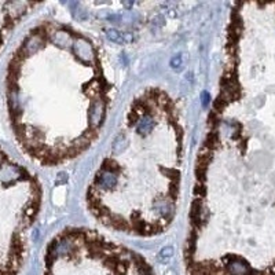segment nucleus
Masks as SVG:
<instances>
[{
	"instance_id": "20e7f679",
	"label": "nucleus",
	"mask_w": 275,
	"mask_h": 275,
	"mask_svg": "<svg viewBox=\"0 0 275 275\" xmlns=\"http://www.w3.org/2000/svg\"><path fill=\"white\" fill-rule=\"evenodd\" d=\"M60 275H154L143 263L117 254L95 256L68 267Z\"/></svg>"
},
{
	"instance_id": "39448f33",
	"label": "nucleus",
	"mask_w": 275,
	"mask_h": 275,
	"mask_svg": "<svg viewBox=\"0 0 275 275\" xmlns=\"http://www.w3.org/2000/svg\"><path fill=\"white\" fill-rule=\"evenodd\" d=\"M39 6L33 2H0V50L15 26Z\"/></svg>"
},
{
	"instance_id": "7ed1b4c3",
	"label": "nucleus",
	"mask_w": 275,
	"mask_h": 275,
	"mask_svg": "<svg viewBox=\"0 0 275 275\" xmlns=\"http://www.w3.org/2000/svg\"><path fill=\"white\" fill-rule=\"evenodd\" d=\"M42 200L39 179L0 147V275L21 272Z\"/></svg>"
},
{
	"instance_id": "f257e3e1",
	"label": "nucleus",
	"mask_w": 275,
	"mask_h": 275,
	"mask_svg": "<svg viewBox=\"0 0 275 275\" xmlns=\"http://www.w3.org/2000/svg\"><path fill=\"white\" fill-rule=\"evenodd\" d=\"M113 95L98 46L64 22L33 26L7 65L10 125L22 151L43 167L65 165L94 145Z\"/></svg>"
},
{
	"instance_id": "f03ea898",
	"label": "nucleus",
	"mask_w": 275,
	"mask_h": 275,
	"mask_svg": "<svg viewBox=\"0 0 275 275\" xmlns=\"http://www.w3.org/2000/svg\"><path fill=\"white\" fill-rule=\"evenodd\" d=\"M185 147L186 121L175 98L160 87L138 92L88 183V212L131 237L167 231L179 206Z\"/></svg>"
}]
</instances>
